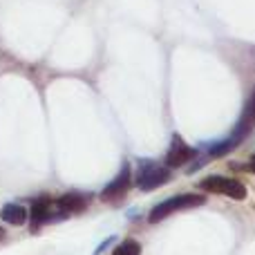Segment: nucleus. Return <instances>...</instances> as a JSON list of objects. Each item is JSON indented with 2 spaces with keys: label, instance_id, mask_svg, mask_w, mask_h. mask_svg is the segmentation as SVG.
<instances>
[{
  "label": "nucleus",
  "instance_id": "nucleus-11",
  "mask_svg": "<svg viewBox=\"0 0 255 255\" xmlns=\"http://www.w3.org/2000/svg\"><path fill=\"white\" fill-rule=\"evenodd\" d=\"M2 240H4V231L0 229V242H2Z\"/></svg>",
  "mask_w": 255,
  "mask_h": 255
},
{
  "label": "nucleus",
  "instance_id": "nucleus-7",
  "mask_svg": "<svg viewBox=\"0 0 255 255\" xmlns=\"http://www.w3.org/2000/svg\"><path fill=\"white\" fill-rule=\"evenodd\" d=\"M0 220H2L4 224L20 226V224H25V220H27V208L20 206V204H7V206H2V211H0Z\"/></svg>",
  "mask_w": 255,
  "mask_h": 255
},
{
  "label": "nucleus",
  "instance_id": "nucleus-1",
  "mask_svg": "<svg viewBox=\"0 0 255 255\" xmlns=\"http://www.w3.org/2000/svg\"><path fill=\"white\" fill-rule=\"evenodd\" d=\"M204 202H206V197H204V195H199V193L177 195V197H170V199H166V202L157 204V206L150 211L148 222H150V224H157V222H161L163 217L172 215V213L186 211V208H197V206H202Z\"/></svg>",
  "mask_w": 255,
  "mask_h": 255
},
{
  "label": "nucleus",
  "instance_id": "nucleus-10",
  "mask_svg": "<svg viewBox=\"0 0 255 255\" xmlns=\"http://www.w3.org/2000/svg\"><path fill=\"white\" fill-rule=\"evenodd\" d=\"M247 170H249V172H251V175H255V159H253V163H251V166H249V168H247Z\"/></svg>",
  "mask_w": 255,
  "mask_h": 255
},
{
  "label": "nucleus",
  "instance_id": "nucleus-5",
  "mask_svg": "<svg viewBox=\"0 0 255 255\" xmlns=\"http://www.w3.org/2000/svg\"><path fill=\"white\" fill-rule=\"evenodd\" d=\"M193 157H195V150L190 148L184 139L172 136V143L166 152V166L168 168H179V166H184V163H188Z\"/></svg>",
  "mask_w": 255,
  "mask_h": 255
},
{
  "label": "nucleus",
  "instance_id": "nucleus-2",
  "mask_svg": "<svg viewBox=\"0 0 255 255\" xmlns=\"http://www.w3.org/2000/svg\"><path fill=\"white\" fill-rule=\"evenodd\" d=\"M199 188H204L206 193H215V195H224L231 199H247V186L238 179H231V177H220V175H211L204 177L199 181Z\"/></svg>",
  "mask_w": 255,
  "mask_h": 255
},
{
  "label": "nucleus",
  "instance_id": "nucleus-9",
  "mask_svg": "<svg viewBox=\"0 0 255 255\" xmlns=\"http://www.w3.org/2000/svg\"><path fill=\"white\" fill-rule=\"evenodd\" d=\"M112 255H141V247L136 240H126L112 251Z\"/></svg>",
  "mask_w": 255,
  "mask_h": 255
},
{
  "label": "nucleus",
  "instance_id": "nucleus-4",
  "mask_svg": "<svg viewBox=\"0 0 255 255\" xmlns=\"http://www.w3.org/2000/svg\"><path fill=\"white\" fill-rule=\"evenodd\" d=\"M170 179V170H166V168H159V166H143L139 172V177H136V186H139L141 190H154L157 186L166 184V181Z\"/></svg>",
  "mask_w": 255,
  "mask_h": 255
},
{
  "label": "nucleus",
  "instance_id": "nucleus-8",
  "mask_svg": "<svg viewBox=\"0 0 255 255\" xmlns=\"http://www.w3.org/2000/svg\"><path fill=\"white\" fill-rule=\"evenodd\" d=\"M56 206L61 208L63 213H81L85 208V202L81 195H74V193H67L63 197L56 199Z\"/></svg>",
  "mask_w": 255,
  "mask_h": 255
},
{
  "label": "nucleus",
  "instance_id": "nucleus-3",
  "mask_svg": "<svg viewBox=\"0 0 255 255\" xmlns=\"http://www.w3.org/2000/svg\"><path fill=\"white\" fill-rule=\"evenodd\" d=\"M130 181H132V172H130V166L126 163V166L121 168L119 175L103 188L101 199L103 202H117V199H121L128 193V188H130Z\"/></svg>",
  "mask_w": 255,
  "mask_h": 255
},
{
  "label": "nucleus",
  "instance_id": "nucleus-6",
  "mask_svg": "<svg viewBox=\"0 0 255 255\" xmlns=\"http://www.w3.org/2000/svg\"><path fill=\"white\" fill-rule=\"evenodd\" d=\"M255 128V90L251 92V97H249L247 106H244L242 110V117H240V124L235 128V134L240 136H247V132Z\"/></svg>",
  "mask_w": 255,
  "mask_h": 255
}]
</instances>
